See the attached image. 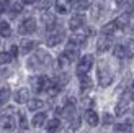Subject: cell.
Returning a JSON list of instances; mask_svg holds the SVG:
<instances>
[{
    "label": "cell",
    "mask_w": 134,
    "mask_h": 133,
    "mask_svg": "<svg viewBox=\"0 0 134 133\" xmlns=\"http://www.w3.org/2000/svg\"><path fill=\"white\" fill-rule=\"evenodd\" d=\"M113 79H115V76L111 74L110 68L106 66L105 61H102L98 64V84L102 87H108V85L113 84Z\"/></svg>",
    "instance_id": "obj_1"
},
{
    "label": "cell",
    "mask_w": 134,
    "mask_h": 133,
    "mask_svg": "<svg viewBox=\"0 0 134 133\" xmlns=\"http://www.w3.org/2000/svg\"><path fill=\"white\" fill-rule=\"evenodd\" d=\"M92 66H93V56L92 54H85L83 58H80L79 63H77V68H75L77 76L80 77V76L88 74V71L92 69Z\"/></svg>",
    "instance_id": "obj_2"
},
{
    "label": "cell",
    "mask_w": 134,
    "mask_h": 133,
    "mask_svg": "<svg viewBox=\"0 0 134 133\" xmlns=\"http://www.w3.org/2000/svg\"><path fill=\"white\" fill-rule=\"evenodd\" d=\"M64 36H65L64 30H62V28H59V26H56L54 30H51V31H49L48 38H46V44H48L49 48H54V46H57V44H61V43H62Z\"/></svg>",
    "instance_id": "obj_3"
},
{
    "label": "cell",
    "mask_w": 134,
    "mask_h": 133,
    "mask_svg": "<svg viewBox=\"0 0 134 133\" xmlns=\"http://www.w3.org/2000/svg\"><path fill=\"white\" fill-rule=\"evenodd\" d=\"M36 31V20L33 17H28L25 18L18 26V33L20 35H31V33Z\"/></svg>",
    "instance_id": "obj_4"
},
{
    "label": "cell",
    "mask_w": 134,
    "mask_h": 133,
    "mask_svg": "<svg viewBox=\"0 0 134 133\" xmlns=\"http://www.w3.org/2000/svg\"><path fill=\"white\" fill-rule=\"evenodd\" d=\"M59 114L62 115V118H65V120H74V118L77 117V110H75V105H74V102H69V104H65L62 109H59L57 110Z\"/></svg>",
    "instance_id": "obj_5"
},
{
    "label": "cell",
    "mask_w": 134,
    "mask_h": 133,
    "mask_svg": "<svg viewBox=\"0 0 134 133\" xmlns=\"http://www.w3.org/2000/svg\"><path fill=\"white\" fill-rule=\"evenodd\" d=\"M74 3H75V0H56V12L59 15H67Z\"/></svg>",
    "instance_id": "obj_6"
},
{
    "label": "cell",
    "mask_w": 134,
    "mask_h": 133,
    "mask_svg": "<svg viewBox=\"0 0 134 133\" xmlns=\"http://www.w3.org/2000/svg\"><path fill=\"white\" fill-rule=\"evenodd\" d=\"M110 48H113L111 38L108 35H102L97 41V51L98 53H106V51H110Z\"/></svg>",
    "instance_id": "obj_7"
},
{
    "label": "cell",
    "mask_w": 134,
    "mask_h": 133,
    "mask_svg": "<svg viewBox=\"0 0 134 133\" xmlns=\"http://www.w3.org/2000/svg\"><path fill=\"white\" fill-rule=\"evenodd\" d=\"M64 54L67 56V59H69L70 63L77 61V59H79V46L75 43L69 41V43H67V46H65V49H64Z\"/></svg>",
    "instance_id": "obj_8"
},
{
    "label": "cell",
    "mask_w": 134,
    "mask_h": 133,
    "mask_svg": "<svg viewBox=\"0 0 134 133\" xmlns=\"http://www.w3.org/2000/svg\"><path fill=\"white\" fill-rule=\"evenodd\" d=\"M83 25H85V17L82 15V13H77V15L70 17V20H69V28H70L72 31L80 30Z\"/></svg>",
    "instance_id": "obj_9"
},
{
    "label": "cell",
    "mask_w": 134,
    "mask_h": 133,
    "mask_svg": "<svg viewBox=\"0 0 134 133\" xmlns=\"http://www.w3.org/2000/svg\"><path fill=\"white\" fill-rule=\"evenodd\" d=\"M83 118H85V122H87V125H88V127H97V125L100 123L98 114H97L95 110H92V109H87V110H85Z\"/></svg>",
    "instance_id": "obj_10"
},
{
    "label": "cell",
    "mask_w": 134,
    "mask_h": 133,
    "mask_svg": "<svg viewBox=\"0 0 134 133\" xmlns=\"http://www.w3.org/2000/svg\"><path fill=\"white\" fill-rule=\"evenodd\" d=\"M15 127H16V123H15V120H13V117L7 115V114L0 117V128L2 130L12 131V130H15Z\"/></svg>",
    "instance_id": "obj_11"
},
{
    "label": "cell",
    "mask_w": 134,
    "mask_h": 133,
    "mask_svg": "<svg viewBox=\"0 0 134 133\" xmlns=\"http://www.w3.org/2000/svg\"><path fill=\"white\" fill-rule=\"evenodd\" d=\"M13 100H15L16 104H26V102L30 100V90L26 89V87L18 89L15 92V95H13Z\"/></svg>",
    "instance_id": "obj_12"
},
{
    "label": "cell",
    "mask_w": 134,
    "mask_h": 133,
    "mask_svg": "<svg viewBox=\"0 0 134 133\" xmlns=\"http://www.w3.org/2000/svg\"><path fill=\"white\" fill-rule=\"evenodd\" d=\"M128 110H129V100L121 99V100L116 104V107H115V115L116 117H124L126 114H128Z\"/></svg>",
    "instance_id": "obj_13"
},
{
    "label": "cell",
    "mask_w": 134,
    "mask_h": 133,
    "mask_svg": "<svg viewBox=\"0 0 134 133\" xmlns=\"http://www.w3.org/2000/svg\"><path fill=\"white\" fill-rule=\"evenodd\" d=\"M41 20H43V23H44V26H46V30H48V31H51V30H54L56 26H57V22H56V17L52 15V13H43V17H41Z\"/></svg>",
    "instance_id": "obj_14"
},
{
    "label": "cell",
    "mask_w": 134,
    "mask_h": 133,
    "mask_svg": "<svg viewBox=\"0 0 134 133\" xmlns=\"http://www.w3.org/2000/svg\"><path fill=\"white\" fill-rule=\"evenodd\" d=\"M61 127H62V123H61L59 118H51V120H46V123H44V128L48 130L49 133L59 131V130H61Z\"/></svg>",
    "instance_id": "obj_15"
},
{
    "label": "cell",
    "mask_w": 134,
    "mask_h": 133,
    "mask_svg": "<svg viewBox=\"0 0 134 133\" xmlns=\"http://www.w3.org/2000/svg\"><path fill=\"white\" fill-rule=\"evenodd\" d=\"M35 48H36V41H33V39H21V43H20V53L21 54H28Z\"/></svg>",
    "instance_id": "obj_16"
},
{
    "label": "cell",
    "mask_w": 134,
    "mask_h": 133,
    "mask_svg": "<svg viewBox=\"0 0 134 133\" xmlns=\"http://www.w3.org/2000/svg\"><path fill=\"white\" fill-rule=\"evenodd\" d=\"M35 56H36V59L39 61V64H41V66H49L51 61H52V58L49 56V53H46L44 49H38Z\"/></svg>",
    "instance_id": "obj_17"
},
{
    "label": "cell",
    "mask_w": 134,
    "mask_h": 133,
    "mask_svg": "<svg viewBox=\"0 0 134 133\" xmlns=\"http://www.w3.org/2000/svg\"><path fill=\"white\" fill-rule=\"evenodd\" d=\"M26 107H28V110H30V112L41 110V109L44 107V100H41V99H38V97H35V99H30V100L26 102Z\"/></svg>",
    "instance_id": "obj_18"
},
{
    "label": "cell",
    "mask_w": 134,
    "mask_h": 133,
    "mask_svg": "<svg viewBox=\"0 0 134 133\" xmlns=\"http://www.w3.org/2000/svg\"><path fill=\"white\" fill-rule=\"evenodd\" d=\"M93 87V82H92V79L88 76H80V92L82 94H85V92H88L90 89Z\"/></svg>",
    "instance_id": "obj_19"
},
{
    "label": "cell",
    "mask_w": 134,
    "mask_h": 133,
    "mask_svg": "<svg viewBox=\"0 0 134 133\" xmlns=\"http://www.w3.org/2000/svg\"><path fill=\"white\" fill-rule=\"evenodd\" d=\"M129 20H131V15L129 13H123V15H119L115 22H116V25H118V28H121V30H124L126 31V26L129 25Z\"/></svg>",
    "instance_id": "obj_20"
},
{
    "label": "cell",
    "mask_w": 134,
    "mask_h": 133,
    "mask_svg": "<svg viewBox=\"0 0 134 133\" xmlns=\"http://www.w3.org/2000/svg\"><path fill=\"white\" fill-rule=\"evenodd\" d=\"M116 30H118V25H116L115 20H113V22H110V23H106V25L102 26V35H108V36H111V35H115Z\"/></svg>",
    "instance_id": "obj_21"
},
{
    "label": "cell",
    "mask_w": 134,
    "mask_h": 133,
    "mask_svg": "<svg viewBox=\"0 0 134 133\" xmlns=\"http://www.w3.org/2000/svg\"><path fill=\"white\" fill-rule=\"evenodd\" d=\"M46 120H48V115L46 114H35V117H33V120H31V123H33V127H43V125L46 123Z\"/></svg>",
    "instance_id": "obj_22"
},
{
    "label": "cell",
    "mask_w": 134,
    "mask_h": 133,
    "mask_svg": "<svg viewBox=\"0 0 134 133\" xmlns=\"http://www.w3.org/2000/svg\"><path fill=\"white\" fill-rule=\"evenodd\" d=\"M113 56L118 59H124L126 58V48L124 44H115L113 46Z\"/></svg>",
    "instance_id": "obj_23"
},
{
    "label": "cell",
    "mask_w": 134,
    "mask_h": 133,
    "mask_svg": "<svg viewBox=\"0 0 134 133\" xmlns=\"http://www.w3.org/2000/svg\"><path fill=\"white\" fill-rule=\"evenodd\" d=\"M0 36H3V38L12 36V26L8 22H0Z\"/></svg>",
    "instance_id": "obj_24"
},
{
    "label": "cell",
    "mask_w": 134,
    "mask_h": 133,
    "mask_svg": "<svg viewBox=\"0 0 134 133\" xmlns=\"http://www.w3.org/2000/svg\"><path fill=\"white\" fill-rule=\"evenodd\" d=\"M70 41L75 43L77 46H80V44H83L87 41V35L85 33H74V35L70 36Z\"/></svg>",
    "instance_id": "obj_25"
},
{
    "label": "cell",
    "mask_w": 134,
    "mask_h": 133,
    "mask_svg": "<svg viewBox=\"0 0 134 133\" xmlns=\"http://www.w3.org/2000/svg\"><path fill=\"white\" fill-rule=\"evenodd\" d=\"M74 8H75L77 12H85L87 8H90V2L88 0H75Z\"/></svg>",
    "instance_id": "obj_26"
},
{
    "label": "cell",
    "mask_w": 134,
    "mask_h": 133,
    "mask_svg": "<svg viewBox=\"0 0 134 133\" xmlns=\"http://www.w3.org/2000/svg\"><path fill=\"white\" fill-rule=\"evenodd\" d=\"M10 95H12L10 87H2V89H0V105L7 104V100L10 99Z\"/></svg>",
    "instance_id": "obj_27"
},
{
    "label": "cell",
    "mask_w": 134,
    "mask_h": 133,
    "mask_svg": "<svg viewBox=\"0 0 134 133\" xmlns=\"http://www.w3.org/2000/svg\"><path fill=\"white\" fill-rule=\"evenodd\" d=\"M126 48V58H134V39H128L124 43Z\"/></svg>",
    "instance_id": "obj_28"
},
{
    "label": "cell",
    "mask_w": 134,
    "mask_h": 133,
    "mask_svg": "<svg viewBox=\"0 0 134 133\" xmlns=\"http://www.w3.org/2000/svg\"><path fill=\"white\" fill-rule=\"evenodd\" d=\"M12 59H13V56L10 54V51H8V53H0V66H7V64H10V63H12Z\"/></svg>",
    "instance_id": "obj_29"
},
{
    "label": "cell",
    "mask_w": 134,
    "mask_h": 133,
    "mask_svg": "<svg viewBox=\"0 0 134 133\" xmlns=\"http://www.w3.org/2000/svg\"><path fill=\"white\" fill-rule=\"evenodd\" d=\"M102 12H103V3L97 2L95 5H93V10H92V17H93V18H100V15H102Z\"/></svg>",
    "instance_id": "obj_30"
},
{
    "label": "cell",
    "mask_w": 134,
    "mask_h": 133,
    "mask_svg": "<svg viewBox=\"0 0 134 133\" xmlns=\"http://www.w3.org/2000/svg\"><path fill=\"white\" fill-rule=\"evenodd\" d=\"M10 8H12V2H10V0H0V15L10 12Z\"/></svg>",
    "instance_id": "obj_31"
},
{
    "label": "cell",
    "mask_w": 134,
    "mask_h": 133,
    "mask_svg": "<svg viewBox=\"0 0 134 133\" xmlns=\"http://www.w3.org/2000/svg\"><path fill=\"white\" fill-rule=\"evenodd\" d=\"M51 5H52V0H38V8L43 10V12L49 10Z\"/></svg>",
    "instance_id": "obj_32"
},
{
    "label": "cell",
    "mask_w": 134,
    "mask_h": 133,
    "mask_svg": "<svg viewBox=\"0 0 134 133\" xmlns=\"http://www.w3.org/2000/svg\"><path fill=\"white\" fill-rule=\"evenodd\" d=\"M23 2H16V3H12V8H10V12L13 13V15H16V13H21L23 12Z\"/></svg>",
    "instance_id": "obj_33"
},
{
    "label": "cell",
    "mask_w": 134,
    "mask_h": 133,
    "mask_svg": "<svg viewBox=\"0 0 134 133\" xmlns=\"http://www.w3.org/2000/svg\"><path fill=\"white\" fill-rule=\"evenodd\" d=\"M56 82H57L59 85H62V87H64V85L69 82V76H67L65 72H62V74H59V77L56 79Z\"/></svg>",
    "instance_id": "obj_34"
},
{
    "label": "cell",
    "mask_w": 134,
    "mask_h": 133,
    "mask_svg": "<svg viewBox=\"0 0 134 133\" xmlns=\"http://www.w3.org/2000/svg\"><path fill=\"white\" fill-rule=\"evenodd\" d=\"M69 63H70V61L67 59V56L64 54V53H62V54L59 56V59H57V66H59V68H65V66L69 64Z\"/></svg>",
    "instance_id": "obj_35"
},
{
    "label": "cell",
    "mask_w": 134,
    "mask_h": 133,
    "mask_svg": "<svg viewBox=\"0 0 134 133\" xmlns=\"http://www.w3.org/2000/svg\"><path fill=\"white\" fill-rule=\"evenodd\" d=\"M20 127H21L23 130L28 128V120H26V117L23 114H20Z\"/></svg>",
    "instance_id": "obj_36"
},
{
    "label": "cell",
    "mask_w": 134,
    "mask_h": 133,
    "mask_svg": "<svg viewBox=\"0 0 134 133\" xmlns=\"http://www.w3.org/2000/svg\"><path fill=\"white\" fill-rule=\"evenodd\" d=\"M10 54H12L13 58H16V56L20 54V46H16V44L10 46Z\"/></svg>",
    "instance_id": "obj_37"
},
{
    "label": "cell",
    "mask_w": 134,
    "mask_h": 133,
    "mask_svg": "<svg viewBox=\"0 0 134 133\" xmlns=\"http://www.w3.org/2000/svg\"><path fill=\"white\" fill-rule=\"evenodd\" d=\"M113 123V117L110 115V114H105L103 115V125H106V127H108V125H111Z\"/></svg>",
    "instance_id": "obj_38"
},
{
    "label": "cell",
    "mask_w": 134,
    "mask_h": 133,
    "mask_svg": "<svg viewBox=\"0 0 134 133\" xmlns=\"http://www.w3.org/2000/svg\"><path fill=\"white\" fill-rule=\"evenodd\" d=\"M93 33H95V30H93V28H92V26H88V28H87V30H85V35H87V36H92V35H93Z\"/></svg>",
    "instance_id": "obj_39"
},
{
    "label": "cell",
    "mask_w": 134,
    "mask_h": 133,
    "mask_svg": "<svg viewBox=\"0 0 134 133\" xmlns=\"http://www.w3.org/2000/svg\"><path fill=\"white\" fill-rule=\"evenodd\" d=\"M21 2L25 5H33V3H36V0H21Z\"/></svg>",
    "instance_id": "obj_40"
},
{
    "label": "cell",
    "mask_w": 134,
    "mask_h": 133,
    "mask_svg": "<svg viewBox=\"0 0 134 133\" xmlns=\"http://www.w3.org/2000/svg\"><path fill=\"white\" fill-rule=\"evenodd\" d=\"M116 2V5H123V3H126V0H115Z\"/></svg>",
    "instance_id": "obj_41"
},
{
    "label": "cell",
    "mask_w": 134,
    "mask_h": 133,
    "mask_svg": "<svg viewBox=\"0 0 134 133\" xmlns=\"http://www.w3.org/2000/svg\"><path fill=\"white\" fill-rule=\"evenodd\" d=\"M132 100H134V92H132Z\"/></svg>",
    "instance_id": "obj_42"
},
{
    "label": "cell",
    "mask_w": 134,
    "mask_h": 133,
    "mask_svg": "<svg viewBox=\"0 0 134 133\" xmlns=\"http://www.w3.org/2000/svg\"><path fill=\"white\" fill-rule=\"evenodd\" d=\"M132 87H134V81H132Z\"/></svg>",
    "instance_id": "obj_43"
},
{
    "label": "cell",
    "mask_w": 134,
    "mask_h": 133,
    "mask_svg": "<svg viewBox=\"0 0 134 133\" xmlns=\"http://www.w3.org/2000/svg\"><path fill=\"white\" fill-rule=\"evenodd\" d=\"M132 7H134V0H132Z\"/></svg>",
    "instance_id": "obj_44"
},
{
    "label": "cell",
    "mask_w": 134,
    "mask_h": 133,
    "mask_svg": "<svg viewBox=\"0 0 134 133\" xmlns=\"http://www.w3.org/2000/svg\"><path fill=\"white\" fill-rule=\"evenodd\" d=\"M132 112H134V110H132Z\"/></svg>",
    "instance_id": "obj_45"
}]
</instances>
